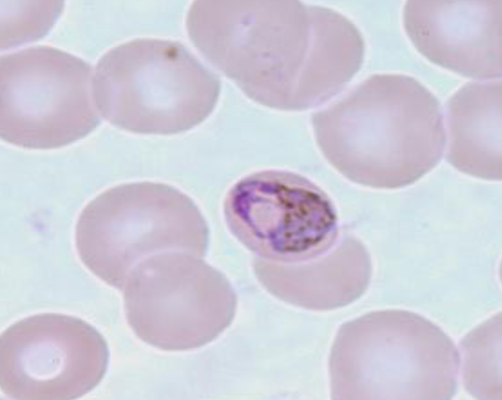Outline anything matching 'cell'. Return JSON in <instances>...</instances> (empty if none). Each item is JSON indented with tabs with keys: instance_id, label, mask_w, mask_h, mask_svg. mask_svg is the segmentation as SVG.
Here are the masks:
<instances>
[{
	"instance_id": "6da1fadb",
	"label": "cell",
	"mask_w": 502,
	"mask_h": 400,
	"mask_svg": "<svg viewBox=\"0 0 502 400\" xmlns=\"http://www.w3.org/2000/svg\"><path fill=\"white\" fill-rule=\"evenodd\" d=\"M185 26L198 51L246 96L277 110L328 101L364 61L363 37L349 18L299 1L197 0Z\"/></svg>"
},
{
	"instance_id": "7a4b0ae2",
	"label": "cell",
	"mask_w": 502,
	"mask_h": 400,
	"mask_svg": "<svg viewBox=\"0 0 502 400\" xmlns=\"http://www.w3.org/2000/svg\"><path fill=\"white\" fill-rule=\"evenodd\" d=\"M317 144L351 181L377 189L414 183L440 162L446 134L441 105L415 78L375 74L312 115Z\"/></svg>"
},
{
	"instance_id": "4fadbf2b",
	"label": "cell",
	"mask_w": 502,
	"mask_h": 400,
	"mask_svg": "<svg viewBox=\"0 0 502 400\" xmlns=\"http://www.w3.org/2000/svg\"><path fill=\"white\" fill-rule=\"evenodd\" d=\"M460 346L463 379L468 392L480 399H501V313L470 332Z\"/></svg>"
},
{
	"instance_id": "7c38bea8",
	"label": "cell",
	"mask_w": 502,
	"mask_h": 400,
	"mask_svg": "<svg viewBox=\"0 0 502 400\" xmlns=\"http://www.w3.org/2000/svg\"><path fill=\"white\" fill-rule=\"evenodd\" d=\"M446 111L448 161L472 176L501 180V79L464 84L448 100Z\"/></svg>"
},
{
	"instance_id": "3957f363",
	"label": "cell",
	"mask_w": 502,
	"mask_h": 400,
	"mask_svg": "<svg viewBox=\"0 0 502 400\" xmlns=\"http://www.w3.org/2000/svg\"><path fill=\"white\" fill-rule=\"evenodd\" d=\"M445 332L403 310L375 311L344 323L328 362L333 399H449L459 364Z\"/></svg>"
},
{
	"instance_id": "8fae6325",
	"label": "cell",
	"mask_w": 502,
	"mask_h": 400,
	"mask_svg": "<svg viewBox=\"0 0 502 400\" xmlns=\"http://www.w3.org/2000/svg\"><path fill=\"white\" fill-rule=\"evenodd\" d=\"M257 279L273 296L314 311L344 307L359 298L370 284V255L357 238L344 236L326 254L303 263L253 260Z\"/></svg>"
},
{
	"instance_id": "8992f818",
	"label": "cell",
	"mask_w": 502,
	"mask_h": 400,
	"mask_svg": "<svg viewBox=\"0 0 502 400\" xmlns=\"http://www.w3.org/2000/svg\"><path fill=\"white\" fill-rule=\"evenodd\" d=\"M123 290L132 330L165 351L210 343L231 323L237 305L227 277L202 257L183 252L145 259L130 272Z\"/></svg>"
},
{
	"instance_id": "ba28073f",
	"label": "cell",
	"mask_w": 502,
	"mask_h": 400,
	"mask_svg": "<svg viewBox=\"0 0 502 400\" xmlns=\"http://www.w3.org/2000/svg\"><path fill=\"white\" fill-rule=\"evenodd\" d=\"M223 213L233 236L256 257L271 262L309 261L340 239L328 195L291 171L263 170L239 179L225 198Z\"/></svg>"
},
{
	"instance_id": "52a82bcc",
	"label": "cell",
	"mask_w": 502,
	"mask_h": 400,
	"mask_svg": "<svg viewBox=\"0 0 502 400\" xmlns=\"http://www.w3.org/2000/svg\"><path fill=\"white\" fill-rule=\"evenodd\" d=\"M84 60L38 45L0 57V137L28 149L66 146L100 123Z\"/></svg>"
},
{
	"instance_id": "277c9868",
	"label": "cell",
	"mask_w": 502,
	"mask_h": 400,
	"mask_svg": "<svg viewBox=\"0 0 502 400\" xmlns=\"http://www.w3.org/2000/svg\"><path fill=\"white\" fill-rule=\"evenodd\" d=\"M218 77L183 44L137 38L99 59L94 100L110 124L140 134L182 133L203 123L220 93Z\"/></svg>"
},
{
	"instance_id": "5b68a950",
	"label": "cell",
	"mask_w": 502,
	"mask_h": 400,
	"mask_svg": "<svg viewBox=\"0 0 502 400\" xmlns=\"http://www.w3.org/2000/svg\"><path fill=\"white\" fill-rule=\"evenodd\" d=\"M75 241L83 264L123 290L130 272L154 255L183 252L203 257L208 229L185 194L166 184L142 181L116 185L89 202L77 218Z\"/></svg>"
},
{
	"instance_id": "30bf717a",
	"label": "cell",
	"mask_w": 502,
	"mask_h": 400,
	"mask_svg": "<svg viewBox=\"0 0 502 400\" xmlns=\"http://www.w3.org/2000/svg\"><path fill=\"white\" fill-rule=\"evenodd\" d=\"M403 25L429 61L476 79L502 74V1H407Z\"/></svg>"
},
{
	"instance_id": "9c48e42d",
	"label": "cell",
	"mask_w": 502,
	"mask_h": 400,
	"mask_svg": "<svg viewBox=\"0 0 502 400\" xmlns=\"http://www.w3.org/2000/svg\"><path fill=\"white\" fill-rule=\"evenodd\" d=\"M109 355L105 339L86 321L32 315L0 337V388L12 399H76L102 380Z\"/></svg>"
}]
</instances>
